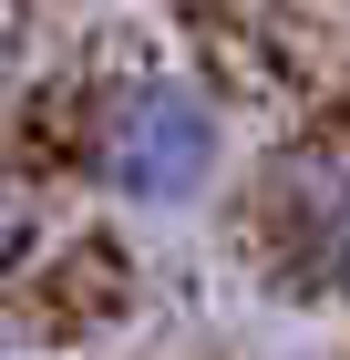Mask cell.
I'll list each match as a JSON object with an SVG mask.
<instances>
[{
	"instance_id": "6da1fadb",
	"label": "cell",
	"mask_w": 350,
	"mask_h": 360,
	"mask_svg": "<svg viewBox=\"0 0 350 360\" xmlns=\"http://www.w3.org/2000/svg\"><path fill=\"white\" fill-rule=\"evenodd\" d=\"M206 165H216V124H206V103H196L186 83H144V93L113 103V124H104V175H113L124 195L175 206V195L206 186Z\"/></svg>"
},
{
	"instance_id": "7a4b0ae2",
	"label": "cell",
	"mask_w": 350,
	"mask_h": 360,
	"mask_svg": "<svg viewBox=\"0 0 350 360\" xmlns=\"http://www.w3.org/2000/svg\"><path fill=\"white\" fill-rule=\"evenodd\" d=\"M299 268L320 278L330 299H350V165L309 175V217H299Z\"/></svg>"
},
{
	"instance_id": "3957f363",
	"label": "cell",
	"mask_w": 350,
	"mask_h": 360,
	"mask_svg": "<svg viewBox=\"0 0 350 360\" xmlns=\"http://www.w3.org/2000/svg\"><path fill=\"white\" fill-rule=\"evenodd\" d=\"M0 248H11V206H0Z\"/></svg>"
}]
</instances>
